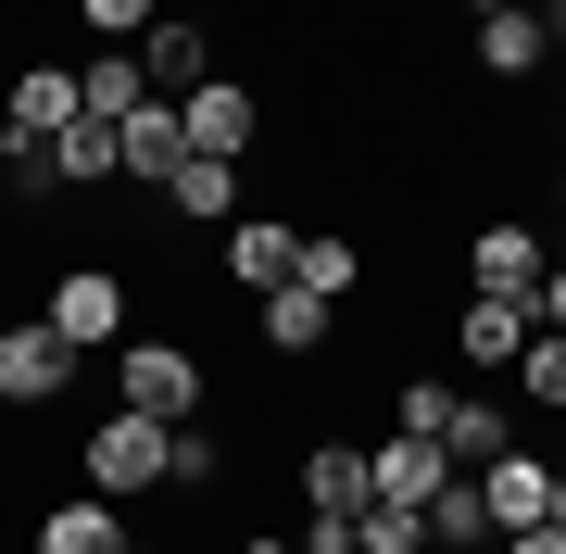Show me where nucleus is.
Segmentation results:
<instances>
[{
  "label": "nucleus",
  "instance_id": "f257e3e1",
  "mask_svg": "<svg viewBox=\"0 0 566 554\" xmlns=\"http://www.w3.org/2000/svg\"><path fill=\"white\" fill-rule=\"evenodd\" d=\"M202 353H189V341H164V328H126L114 341V404L126 416H164V429H189V416H202Z\"/></svg>",
  "mask_w": 566,
  "mask_h": 554
},
{
  "label": "nucleus",
  "instance_id": "f03ea898",
  "mask_svg": "<svg viewBox=\"0 0 566 554\" xmlns=\"http://www.w3.org/2000/svg\"><path fill=\"white\" fill-rule=\"evenodd\" d=\"M76 467H88V492H102V504H151V492H164V416L102 404V416H88V441H76Z\"/></svg>",
  "mask_w": 566,
  "mask_h": 554
},
{
  "label": "nucleus",
  "instance_id": "7ed1b4c3",
  "mask_svg": "<svg viewBox=\"0 0 566 554\" xmlns=\"http://www.w3.org/2000/svg\"><path fill=\"white\" fill-rule=\"evenodd\" d=\"M39 328L76 353V366H88V353H114V341H126V265H102V252H88V265H63L51 303H39Z\"/></svg>",
  "mask_w": 566,
  "mask_h": 554
},
{
  "label": "nucleus",
  "instance_id": "20e7f679",
  "mask_svg": "<svg viewBox=\"0 0 566 554\" xmlns=\"http://www.w3.org/2000/svg\"><path fill=\"white\" fill-rule=\"evenodd\" d=\"M177 126H189V151H214V165H252L264 151V88L252 76H202L177 102Z\"/></svg>",
  "mask_w": 566,
  "mask_h": 554
},
{
  "label": "nucleus",
  "instance_id": "39448f33",
  "mask_svg": "<svg viewBox=\"0 0 566 554\" xmlns=\"http://www.w3.org/2000/svg\"><path fill=\"white\" fill-rule=\"evenodd\" d=\"M88 102H76V63H51V51H25L13 76H0V139H63Z\"/></svg>",
  "mask_w": 566,
  "mask_h": 554
},
{
  "label": "nucleus",
  "instance_id": "423d86ee",
  "mask_svg": "<svg viewBox=\"0 0 566 554\" xmlns=\"http://www.w3.org/2000/svg\"><path fill=\"white\" fill-rule=\"evenodd\" d=\"M63 378H76V353H63L39 315H25V328L0 315V404H13V416H51V404H63Z\"/></svg>",
  "mask_w": 566,
  "mask_h": 554
},
{
  "label": "nucleus",
  "instance_id": "0eeeda50",
  "mask_svg": "<svg viewBox=\"0 0 566 554\" xmlns=\"http://www.w3.org/2000/svg\"><path fill=\"white\" fill-rule=\"evenodd\" d=\"M453 479V453L441 441H416V429H390V441H365V504H403V516H428V492Z\"/></svg>",
  "mask_w": 566,
  "mask_h": 554
},
{
  "label": "nucleus",
  "instance_id": "6e6552de",
  "mask_svg": "<svg viewBox=\"0 0 566 554\" xmlns=\"http://www.w3.org/2000/svg\"><path fill=\"white\" fill-rule=\"evenodd\" d=\"M139 76H151V102H189L202 76H227L214 39H202V13H151L139 25Z\"/></svg>",
  "mask_w": 566,
  "mask_h": 554
},
{
  "label": "nucleus",
  "instance_id": "1a4fd4ad",
  "mask_svg": "<svg viewBox=\"0 0 566 554\" xmlns=\"http://www.w3.org/2000/svg\"><path fill=\"white\" fill-rule=\"evenodd\" d=\"M542 265H554V240H542L528 215H491L479 240H465V278H479V290H504V303H528V290H542Z\"/></svg>",
  "mask_w": 566,
  "mask_h": 554
},
{
  "label": "nucleus",
  "instance_id": "9d476101",
  "mask_svg": "<svg viewBox=\"0 0 566 554\" xmlns=\"http://www.w3.org/2000/svg\"><path fill=\"white\" fill-rule=\"evenodd\" d=\"M465 479H479V504H491V530H542V516H554V467H542V453H528V441H504V453H491V467H465Z\"/></svg>",
  "mask_w": 566,
  "mask_h": 554
},
{
  "label": "nucleus",
  "instance_id": "9b49d317",
  "mask_svg": "<svg viewBox=\"0 0 566 554\" xmlns=\"http://www.w3.org/2000/svg\"><path fill=\"white\" fill-rule=\"evenodd\" d=\"M528 328H542L528 303H504V290H479V303L453 315V366H465V378H504L516 353H528Z\"/></svg>",
  "mask_w": 566,
  "mask_h": 554
},
{
  "label": "nucleus",
  "instance_id": "f8f14e48",
  "mask_svg": "<svg viewBox=\"0 0 566 554\" xmlns=\"http://www.w3.org/2000/svg\"><path fill=\"white\" fill-rule=\"evenodd\" d=\"M554 63V25H542V0H516V13H479V63L465 76H491V88H528Z\"/></svg>",
  "mask_w": 566,
  "mask_h": 554
},
{
  "label": "nucleus",
  "instance_id": "ddd939ff",
  "mask_svg": "<svg viewBox=\"0 0 566 554\" xmlns=\"http://www.w3.org/2000/svg\"><path fill=\"white\" fill-rule=\"evenodd\" d=\"M252 328H264V353H277V366H315V353L340 341V303H315V290L290 278V290H264V303H252Z\"/></svg>",
  "mask_w": 566,
  "mask_h": 554
},
{
  "label": "nucleus",
  "instance_id": "4468645a",
  "mask_svg": "<svg viewBox=\"0 0 566 554\" xmlns=\"http://www.w3.org/2000/svg\"><path fill=\"white\" fill-rule=\"evenodd\" d=\"M290 265H303V227H290V215H227V278H240L252 303L290 290Z\"/></svg>",
  "mask_w": 566,
  "mask_h": 554
},
{
  "label": "nucleus",
  "instance_id": "2eb2a0df",
  "mask_svg": "<svg viewBox=\"0 0 566 554\" xmlns=\"http://www.w3.org/2000/svg\"><path fill=\"white\" fill-rule=\"evenodd\" d=\"M177 165H189V126H177V102H139V114L114 126V177H139V189H164Z\"/></svg>",
  "mask_w": 566,
  "mask_h": 554
},
{
  "label": "nucleus",
  "instance_id": "dca6fc26",
  "mask_svg": "<svg viewBox=\"0 0 566 554\" xmlns=\"http://www.w3.org/2000/svg\"><path fill=\"white\" fill-rule=\"evenodd\" d=\"M25 554H126V504H102V492H63L39 530H25Z\"/></svg>",
  "mask_w": 566,
  "mask_h": 554
},
{
  "label": "nucleus",
  "instance_id": "f3484780",
  "mask_svg": "<svg viewBox=\"0 0 566 554\" xmlns=\"http://www.w3.org/2000/svg\"><path fill=\"white\" fill-rule=\"evenodd\" d=\"M303 516H365V441H303Z\"/></svg>",
  "mask_w": 566,
  "mask_h": 554
},
{
  "label": "nucleus",
  "instance_id": "a211bd4d",
  "mask_svg": "<svg viewBox=\"0 0 566 554\" xmlns=\"http://www.w3.org/2000/svg\"><path fill=\"white\" fill-rule=\"evenodd\" d=\"M151 202L177 215V227H227V215H240V165H214V151H189V165L164 177Z\"/></svg>",
  "mask_w": 566,
  "mask_h": 554
},
{
  "label": "nucleus",
  "instance_id": "6ab92c4d",
  "mask_svg": "<svg viewBox=\"0 0 566 554\" xmlns=\"http://www.w3.org/2000/svg\"><path fill=\"white\" fill-rule=\"evenodd\" d=\"M504 530H491V504H479V479H441V492H428V554H491Z\"/></svg>",
  "mask_w": 566,
  "mask_h": 554
},
{
  "label": "nucleus",
  "instance_id": "aec40b11",
  "mask_svg": "<svg viewBox=\"0 0 566 554\" xmlns=\"http://www.w3.org/2000/svg\"><path fill=\"white\" fill-rule=\"evenodd\" d=\"M76 102L102 114V126H126V114L151 102V76H139V51H88V63H76Z\"/></svg>",
  "mask_w": 566,
  "mask_h": 554
},
{
  "label": "nucleus",
  "instance_id": "412c9836",
  "mask_svg": "<svg viewBox=\"0 0 566 554\" xmlns=\"http://www.w3.org/2000/svg\"><path fill=\"white\" fill-rule=\"evenodd\" d=\"M290 278H303L315 303H353V290H365V240H353V227H315V240H303V265H290Z\"/></svg>",
  "mask_w": 566,
  "mask_h": 554
},
{
  "label": "nucleus",
  "instance_id": "4be33fe9",
  "mask_svg": "<svg viewBox=\"0 0 566 554\" xmlns=\"http://www.w3.org/2000/svg\"><path fill=\"white\" fill-rule=\"evenodd\" d=\"M164 492H189V504L227 492V441L202 429V416H189V429H164Z\"/></svg>",
  "mask_w": 566,
  "mask_h": 554
},
{
  "label": "nucleus",
  "instance_id": "5701e85b",
  "mask_svg": "<svg viewBox=\"0 0 566 554\" xmlns=\"http://www.w3.org/2000/svg\"><path fill=\"white\" fill-rule=\"evenodd\" d=\"M51 189H114V126H102V114H76V126L51 139Z\"/></svg>",
  "mask_w": 566,
  "mask_h": 554
},
{
  "label": "nucleus",
  "instance_id": "b1692460",
  "mask_svg": "<svg viewBox=\"0 0 566 554\" xmlns=\"http://www.w3.org/2000/svg\"><path fill=\"white\" fill-rule=\"evenodd\" d=\"M504 441H516V429H504V404H479V390H453V416H441V453H453V467H491Z\"/></svg>",
  "mask_w": 566,
  "mask_h": 554
},
{
  "label": "nucleus",
  "instance_id": "393cba45",
  "mask_svg": "<svg viewBox=\"0 0 566 554\" xmlns=\"http://www.w3.org/2000/svg\"><path fill=\"white\" fill-rule=\"evenodd\" d=\"M504 378H516V404H542V416H566V341H554V328H528V353H516Z\"/></svg>",
  "mask_w": 566,
  "mask_h": 554
},
{
  "label": "nucleus",
  "instance_id": "a878e982",
  "mask_svg": "<svg viewBox=\"0 0 566 554\" xmlns=\"http://www.w3.org/2000/svg\"><path fill=\"white\" fill-rule=\"evenodd\" d=\"M353 554H428V516H403V504H365V516H353Z\"/></svg>",
  "mask_w": 566,
  "mask_h": 554
},
{
  "label": "nucleus",
  "instance_id": "bb28decb",
  "mask_svg": "<svg viewBox=\"0 0 566 554\" xmlns=\"http://www.w3.org/2000/svg\"><path fill=\"white\" fill-rule=\"evenodd\" d=\"M164 13V0H76V25H88V39H102V51H126V39H139V25Z\"/></svg>",
  "mask_w": 566,
  "mask_h": 554
},
{
  "label": "nucleus",
  "instance_id": "cd10ccee",
  "mask_svg": "<svg viewBox=\"0 0 566 554\" xmlns=\"http://www.w3.org/2000/svg\"><path fill=\"white\" fill-rule=\"evenodd\" d=\"M528 315H542V328L566 341V265H542V290H528Z\"/></svg>",
  "mask_w": 566,
  "mask_h": 554
},
{
  "label": "nucleus",
  "instance_id": "c85d7f7f",
  "mask_svg": "<svg viewBox=\"0 0 566 554\" xmlns=\"http://www.w3.org/2000/svg\"><path fill=\"white\" fill-rule=\"evenodd\" d=\"M303 554H353V516H303Z\"/></svg>",
  "mask_w": 566,
  "mask_h": 554
},
{
  "label": "nucleus",
  "instance_id": "c756f323",
  "mask_svg": "<svg viewBox=\"0 0 566 554\" xmlns=\"http://www.w3.org/2000/svg\"><path fill=\"white\" fill-rule=\"evenodd\" d=\"M491 554H566V530H516V542H491Z\"/></svg>",
  "mask_w": 566,
  "mask_h": 554
},
{
  "label": "nucleus",
  "instance_id": "7c9ffc66",
  "mask_svg": "<svg viewBox=\"0 0 566 554\" xmlns=\"http://www.w3.org/2000/svg\"><path fill=\"white\" fill-rule=\"evenodd\" d=\"M542 240H554V265H566V177H554V227H542Z\"/></svg>",
  "mask_w": 566,
  "mask_h": 554
},
{
  "label": "nucleus",
  "instance_id": "2f4dec72",
  "mask_svg": "<svg viewBox=\"0 0 566 554\" xmlns=\"http://www.w3.org/2000/svg\"><path fill=\"white\" fill-rule=\"evenodd\" d=\"M542 530H566V467H554V516H542Z\"/></svg>",
  "mask_w": 566,
  "mask_h": 554
},
{
  "label": "nucleus",
  "instance_id": "473e14b6",
  "mask_svg": "<svg viewBox=\"0 0 566 554\" xmlns=\"http://www.w3.org/2000/svg\"><path fill=\"white\" fill-rule=\"evenodd\" d=\"M240 554H290V542H277V530H252V542H240Z\"/></svg>",
  "mask_w": 566,
  "mask_h": 554
},
{
  "label": "nucleus",
  "instance_id": "72a5a7b5",
  "mask_svg": "<svg viewBox=\"0 0 566 554\" xmlns=\"http://www.w3.org/2000/svg\"><path fill=\"white\" fill-rule=\"evenodd\" d=\"M465 13H516V0H465Z\"/></svg>",
  "mask_w": 566,
  "mask_h": 554
},
{
  "label": "nucleus",
  "instance_id": "f704fd0d",
  "mask_svg": "<svg viewBox=\"0 0 566 554\" xmlns=\"http://www.w3.org/2000/svg\"><path fill=\"white\" fill-rule=\"evenodd\" d=\"M126 554H164V542H139V530H126Z\"/></svg>",
  "mask_w": 566,
  "mask_h": 554
}]
</instances>
